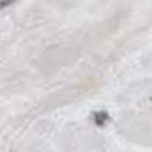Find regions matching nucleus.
Wrapping results in <instances>:
<instances>
[{
	"label": "nucleus",
	"instance_id": "1",
	"mask_svg": "<svg viewBox=\"0 0 152 152\" xmlns=\"http://www.w3.org/2000/svg\"><path fill=\"white\" fill-rule=\"evenodd\" d=\"M93 120H95V124L98 127H103L107 122H108V113L107 112H95L93 113Z\"/></svg>",
	"mask_w": 152,
	"mask_h": 152
},
{
	"label": "nucleus",
	"instance_id": "2",
	"mask_svg": "<svg viewBox=\"0 0 152 152\" xmlns=\"http://www.w3.org/2000/svg\"><path fill=\"white\" fill-rule=\"evenodd\" d=\"M15 0H0V9H4V7L10 5V4H14Z\"/></svg>",
	"mask_w": 152,
	"mask_h": 152
}]
</instances>
